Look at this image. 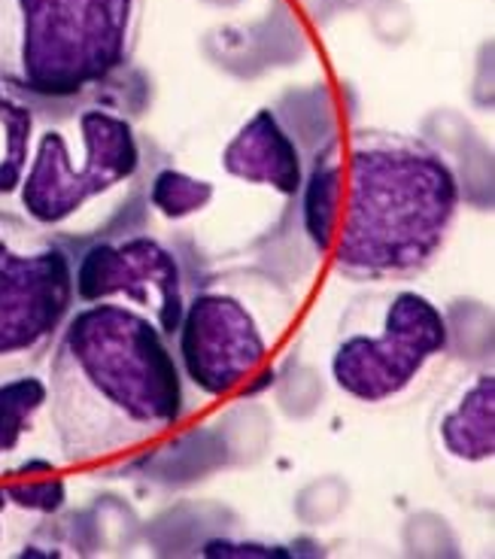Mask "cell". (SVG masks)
<instances>
[{
    "label": "cell",
    "instance_id": "1",
    "mask_svg": "<svg viewBox=\"0 0 495 559\" xmlns=\"http://www.w3.org/2000/svg\"><path fill=\"white\" fill-rule=\"evenodd\" d=\"M46 407L64 462L113 460L180 423L183 371L146 313L98 301L58 332Z\"/></svg>",
    "mask_w": 495,
    "mask_h": 559
},
{
    "label": "cell",
    "instance_id": "2",
    "mask_svg": "<svg viewBox=\"0 0 495 559\" xmlns=\"http://www.w3.org/2000/svg\"><path fill=\"white\" fill-rule=\"evenodd\" d=\"M459 219V180L425 140L359 128L331 259L355 283L411 280L435 265Z\"/></svg>",
    "mask_w": 495,
    "mask_h": 559
},
{
    "label": "cell",
    "instance_id": "3",
    "mask_svg": "<svg viewBox=\"0 0 495 559\" xmlns=\"http://www.w3.org/2000/svg\"><path fill=\"white\" fill-rule=\"evenodd\" d=\"M143 0H0V85L68 100L137 49Z\"/></svg>",
    "mask_w": 495,
    "mask_h": 559
},
{
    "label": "cell",
    "instance_id": "4",
    "mask_svg": "<svg viewBox=\"0 0 495 559\" xmlns=\"http://www.w3.org/2000/svg\"><path fill=\"white\" fill-rule=\"evenodd\" d=\"M73 128L80 158L68 131L46 128L40 138H34L28 170L19 186L25 216L43 228L64 225L95 198L125 186L141 168L137 134L125 116L104 107H85Z\"/></svg>",
    "mask_w": 495,
    "mask_h": 559
},
{
    "label": "cell",
    "instance_id": "5",
    "mask_svg": "<svg viewBox=\"0 0 495 559\" xmlns=\"http://www.w3.org/2000/svg\"><path fill=\"white\" fill-rule=\"evenodd\" d=\"M71 308V255L34 225L0 213V380L40 362Z\"/></svg>",
    "mask_w": 495,
    "mask_h": 559
},
{
    "label": "cell",
    "instance_id": "6",
    "mask_svg": "<svg viewBox=\"0 0 495 559\" xmlns=\"http://www.w3.org/2000/svg\"><path fill=\"white\" fill-rule=\"evenodd\" d=\"M450 344V329L435 301L398 289L383 301L374 332L350 329L331 349V380L359 405H386L408 392Z\"/></svg>",
    "mask_w": 495,
    "mask_h": 559
},
{
    "label": "cell",
    "instance_id": "7",
    "mask_svg": "<svg viewBox=\"0 0 495 559\" xmlns=\"http://www.w3.org/2000/svg\"><path fill=\"white\" fill-rule=\"evenodd\" d=\"M73 295L83 305L125 301L156 322L165 337L177 335L185 310L183 271L177 255L156 238L104 240L83 252L73 271Z\"/></svg>",
    "mask_w": 495,
    "mask_h": 559
},
{
    "label": "cell",
    "instance_id": "8",
    "mask_svg": "<svg viewBox=\"0 0 495 559\" xmlns=\"http://www.w3.org/2000/svg\"><path fill=\"white\" fill-rule=\"evenodd\" d=\"M177 337L185 378L210 399L238 390L268 356V337L253 310L228 293L195 295Z\"/></svg>",
    "mask_w": 495,
    "mask_h": 559
},
{
    "label": "cell",
    "instance_id": "9",
    "mask_svg": "<svg viewBox=\"0 0 495 559\" xmlns=\"http://www.w3.org/2000/svg\"><path fill=\"white\" fill-rule=\"evenodd\" d=\"M222 170L234 180L265 186L283 198H295L304 182L301 153L289 131L270 110L246 119L222 150Z\"/></svg>",
    "mask_w": 495,
    "mask_h": 559
},
{
    "label": "cell",
    "instance_id": "10",
    "mask_svg": "<svg viewBox=\"0 0 495 559\" xmlns=\"http://www.w3.org/2000/svg\"><path fill=\"white\" fill-rule=\"evenodd\" d=\"M440 448L447 456L481 465L495 453V378L478 374L456 392L454 405L438 419Z\"/></svg>",
    "mask_w": 495,
    "mask_h": 559
},
{
    "label": "cell",
    "instance_id": "11",
    "mask_svg": "<svg viewBox=\"0 0 495 559\" xmlns=\"http://www.w3.org/2000/svg\"><path fill=\"white\" fill-rule=\"evenodd\" d=\"M34 150V110L0 85V195L22 186Z\"/></svg>",
    "mask_w": 495,
    "mask_h": 559
},
{
    "label": "cell",
    "instance_id": "12",
    "mask_svg": "<svg viewBox=\"0 0 495 559\" xmlns=\"http://www.w3.org/2000/svg\"><path fill=\"white\" fill-rule=\"evenodd\" d=\"M304 192V228L313 247L319 252L331 250L335 235H338L340 201H343V186H340L338 162H323L316 165L311 180L301 182Z\"/></svg>",
    "mask_w": 495,
    "mask_h": 559
},
{
    "label": "cell",
    "instance_id": "13",
    "mask_svg": "<svg viewBox=\"0 0 495 559\" xmlns=\"http://www.w3.org/2000/svg\"><path fill=\"white\" fill-rule=\"evenodd\" d=\"M43 407H46V380L34 374L0 380V456H10L19 450Z\"/></svg>",
    "mask_w": 495,
    "mask_h": 559
},
{
    "label": "cell",
    "instance_id": "14",
    "mask_svg": "<svg viewBox=\"0 0 495 559\" xmlns=\"http://www.w3.org/2000/svg\"><path fill=\"white\" fill-rule=\"evenodd\" d=\"M213 195H216L213 182L189 177L183 170L173 168L158 170L156 180L149 186V201H153V207H156L165 219H173V223H180V219H189V216L201 213V210L210 204Z\"/></svg>",
    "mask_w": 495,
    "mask_h": 559
},
{
    "label": "cell",
    "instance_id": "15",
    "mask_svg": "<svg viewBox=\"0 0 495 559\" xmlns=\"http://www.w3.org/2000/svg\"><path fill=\"white\" fill-rule=\"evenodd\" d=\"M7 502L34 511V514H56L68 502V487L64 480H31V484H10L3 487Z\"/></svg>",
    "mask_w": 495,
    "mask_h": 559
},
{
    "label": "cell",
    "instance_id": "16",
    "mask_svg": "<svg viewBox=\"0 0 495 559\" xmlns=\"http://www.w3.org/2000/svg\"><path fill=\"white\" fill-rule=\"evenodd\" d=\"M204 557H289L280 547L243 545V542H210L204 545Z\"/></svg>",
    "mask_w": 495,
    "mask_h": 559
},
{
    "label": "cell",
    "instance_id": "17",
    "mask_svg": "<svg viewBox=\"0 0 495 559\" xmlns=\"http://www.w3.org/2000/svg\"><path fill=\"white\" fill-rule=\"evenodd\" d=\"M7 492H3V487H0V514H3V508H7ZM0 535H3V526H0Z\"/></svg>",
    "mask_w": 495,
    "mask_h": 559
}]
</instances>
